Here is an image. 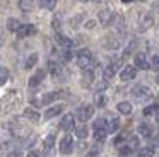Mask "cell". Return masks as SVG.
I'll return each mask as SVG.
<instances>
[{"label":"cell","mask_w":159,"mask_h":157,"mask_svg":"<svg viewBox=\"0 0 159 157\" xmlns=\"http://www.w3.org/2000/svg\"><path fill=\"white\" fill-rule=\"evenodd\" d=\"M94 63V56H93V53H91V50H80L79 53H77V65H79L80 68H89L91 65Z\"/></svg>","instance_id":"6da1fadb"},{"label":"cell","mask_w":159,"mask_h":157,"mask_svg":"<svg viewBox=\"0 0 159 157\" xmlns=\"http://www.w3.org/2000/svg\"><path fill=\"white\" fill-rule=\"evenodd\" d=\"M93 128H94V140L103 142V140L106 138V135H108V130H106V123H104V119L103 118L96 119Z\"/></svg>","instance_id":"7a4b0ae2"},{"label":"cell","mask_w":159,"mask_h":157,"mask_svg":"<svg viewBox=\"0 0 159 157\" xmlns=\"http://www.w3.org/2000/svg\"><path fill=\"white\" fill-rule=\"evenodd\" d=\"M132 96L140 102V101H147V99H151L152 92H151V89L145 87V85H135V87L132 89Z\"/></svg>","instance_id":"3957f363"},{"label":"cell","mask_w":159,"mask_h":157,"mask_svg":"<svg viewBox=\"0 0 159 157\" xmlns=\"http://www.w3.org/2000/svg\"><path fill=\"white\" fill-rule=\"evenodd\" d=\"M0 150L4 152L5 157H21V150L17 145H14L12 142H4L0 145Z\"/></svg>","instance_id":"277c9868"},{"label":"cell","mask_w":159,"mask_h":157,"mask_svg":"<svg viewBox=\"0 0 159 157\" xmlns=\"http://www.w3.org/2000/svg\"><path fill=\"white\" fill-rule=\"evenodd\" d=\"M94 114V106L93 104H82L79 109H77V118L80 119V121H87V119H91Z\"/></svg>","instance_id":"5b68a950"},{"label":"cell","mask_w":159,"mask_h":157,"mask_svg":"<svg viewBox=\"0 0 159 157\" xmlns=\"http://www.w3.org/2000/svg\"><path fill=\"white\" fill-rule=\"evenodd\" d=\"M98 19H99V22L103 24V26H110V24L113 22L115 16H113V12H111L110 9H103L99 14H98Z\"/></svg>","instance_id":"8992f818"},{"label":"cell","mask_w":159,"mask_h":157,"mask_svg":"<svg viewBox=\"0 0 159 157\" xmlns=\"http://www.w3.org/2000/svg\"><path fill=\"white\" fill-rule=\"evenodd\" d=\"M74 150V140H72V137H63L62 138V142H60V152L63 154V155H67V154H70Z\"/></svg>","instance_id":"52a82bcc"},{"label":"cell","mask_w":159,"mask_h":157,"mask_svg":"<svg viewBox=\"0 0 159 157\" xmlns=\"http://www.w3.org/2000/svg\"><path fill=\"white\" fill-rule=\"evenodd\" d=\"M103 46L106 48V50H116V48H120V41H118V38H115L113 34H108V36L103 38Z\"/></svg>","instance_id":"ba28073f"},{"label":"cell","mask_w":159,"mask_h":157,"mask_svg":"<svg viewBox=\"0 0 159 157\" xmlns=\"http://www.w3.org/2000/svg\"><path fill=\"white\" fill-rule=\"evenodd\" d=\"M75 128V123H74V116L72 114H65L60 119V130L63 132H70V130Z\"/></svg>","instance_id":"9c48e42d"},{"label":"cell","mask_w":159,"mask_h":157,"mask_svg":"<svg viewBox=\"0 0 159 157\" xmlns=\"http://www.w3.org/2000/svg\"><path fill=\"white\" fill-rule=\"evenodd\" d=\"M55 41L58 43V46L63 48V50H70V48H72V39H69V38L62 33H55Z\"/></svg>","instance_id":"30bf717a"},{"label":"cell","mask_w":159,"mask_h":157,"mask_svg":"<svg viewBox=\"0 0 159 157\" xmlns=\"http://www.w3.org/2000/svg\"><path fill=\"white\" fill-rule=\"evenodd\" d=\"M45 77H46V72L39 68V70L36 72V74L33 75L31 78H29V87H38V85L41 84L43 80H45Z\"/></svg>","instance_id":"8fae6325"},{"label":"cell","mask_w":159,"mask_h":157,"mask_svg":"<svg viewBox=\"0 0 159 157\" xmlns=\"http://www.w3.org/2000/svg\"><path fill=\"white\" fill-rule=\"evenodd\" d=\"M135 61V68H140V70H147L149 68V61H147V56L144 53H137L134 58Z\"/></svg>","instance_id":"7c38bea8"},{"label":"cell","mask_w":159,"mask_h":157,"mask_svg":"<svg viewBox=\"0 0 159 157\" xmlns=\"http://www.w3.org/2000/svg\"><path fill=\"white\" fill-rule=\"evenodd\" d=\"M11 133L14 137H17V138H26V137L31 133V130L29 128H26V126H21V125H16V126H12L11 128Z\"/></svg>","instance_id":"4fadbf2b"},{"label":"cell","mask_w":159,"mask_h":157,"mask_svg":"<svg viewBox=\"0 0 159 157\" xmlns=\"http://www.w3.org/2000/svg\"><path fill=\"white\" fill-rule=\"evenodd\" d=\"M154 24V17L151 16V14H142L140 16V20H139V26H140V29L142 31H145V29H149V27Z\"/></svg>","instance_id":"5bb4252c"},{"label":"cell","mask_w":159,"mask_h":157,"mask_svg":"<svg viewBox=\"0 0 159 157\" xmlns=\"http://www.w3.org/2000/svg\"><path fill=\"white\" fill-rule=\"evenodd\" d=\"M120 78H121L123 82H128V80H132V78H135V67H132V65H127V67L121 70Z\"/></svg>","instance_id":"9a60e30c"},{"label":"cell","mask_w":159,"mask_h":157,"mask_svg":"<svg viewBox=\"0 0 159 157\" xmlns=\"http://www.w3.org/2000/svg\"><path fill=\"white\" fill-rule=\"evenodd\" d=\"M34 33H36V27L33 26V24H24V26L19 27L17 36H19V38H26V36H33Z\"/></svg>","instance_id":"2e32d148"},{"label":"cell","mask_w":159,"mask_h":157,"mask_svg":"<svg viewBox=\"0 0 159 157\" xmlns=\"http://www.w3.org/2000/svg\"><path fill=\"white\" fill-rule=\"evenodd\" d=\"M80 82H82L84 87H91V85H93V82H94V72L89 70V68H86V70H84V74H82Z\"/></svg>","instance_id":"e0dca14e"},{"label":"cell","mask_w":159,"mask_h":157,"mask_svg":"<svg viewBox=\"0 0 159 157\" xmlns=\"http://www.w3.org/2000/svg\"><path fill=\"white\" fill-rule=\"evenodd\" d=\"M63 92H46L45 96L41 97V104H50V102H53L55 99L62 97Z\"/></svg>","instance_id":"ac0fdd59"},{"label":"cell","mask_w":159,"mask_h":157,"mask_svg":"<svg viewBox=\"0 0 159 157\" xmlns=\"http://www.w3.org/2000/svg\"><path fill=\"white\" fill-rule=\"evenodd\" d=\"M62 111H63V106H62V104H57V106L50 108L48 111L45 113V118H46V119H52V118H55L57 114H60Z\"/></svg>","instance_id":"d6986e66"},{"label":"cell","mask_w":159,"mask_h":157,"mask_svg":"<svg viewBox=\"0 0 159 157\" xmlns=\"http://www.w3.org/2000/svg\"><path fill=\"white\" fill-rule=\"evenodd\" d=\"M24 116L29 119V121H33V123L39 121V113L36 111V109H33V108H26L24 109Z\"/></svg>","instance_id":"ffe728a7"},{"label":"cell","mask_w":159,"mask_h":157,"mask_svg":"<svg viewBox=\"0 0 159 157\" xmlns=\"http://www.w3.org/2000/svg\"><path fill=\"white\" fill-rule=\"evenodd\" d=\"M137 132L140 133V137H145V138H149V137L152 135V128L147 125V123H140L137 128Z\"/></svg>","instance_id":"44dd1931"},{"label":"cell","mask_w":159,"mask_h":157,"mask_svg":"<svg viewBox=\"0 0 159 157\" xmlns=\"http://www.w3.org/2000/svg\"><path fill=\"white\" fill-rule=\"evenodd\" d=\"M118 128H120V119L118 118H110V121H108V125H106L108 133H115Z\"/></svg>","instance_id":"7402d4cb"},{"label":"cell","mask_w":159,"mask_h":157,"mask_svg":"<svg viewBox=\"0 0 159 157\" xmlns=\"http://www.w3.org/2000/svg\"><path fill=\"white\" fill-rule=\"evenodd\" d=\"M116 109H118V113H121V114H130V113H132V104H130V102H127V101L118 102Z\"/></svg>","instance_id":"603a6c76"},{"label":"cell","mask_w":159,"mask_h":157,"mask_svg":"<svg viewBox=\"0 0 159 157\" xmlns=\"http://www.w3.org/2000/svg\"><path fill=\"white\" fill-rule=\"evenodd\" d=\"M48 68H50V72H52V75H55V77H58V75L62 74V67H60L55 60L48 61Z\"/></svg>","instance_id":"cb8c5ba5"},{"label":"cell","mask_w":159,"mask_h":157,"mask_svg":"<svg viewBox=\"0 0 159 157\" xmlns=\"http://www.w3.org/2000/svg\"><path fill=\"white\" fill-rule=\"evenodd\" d=\"M19 27H21V22H19L17 19H14V17H11V19L7 20V29L11 31V33H17Z\"/></svg>","instance_id":"d4e9b609"},{"label":"cell","mask_w":159,"mask_h":157,"mask_svg":"<svg viewBox=\"0 0 159 157\" xmlns=\"http://www.w3.org/2000/svg\"><path fill=\"white\" fill-rule=\"evenodd\" d=\"M19 9L24 10V12H29V10H33V7H34V2L33 0H19Z\"/></svg>","instance_id":"484cf974"},{"label":"cell","mask_w":159,"mask_h":157,"mask_svg":"<svg viewBox=\"0 0 159 157\" xmlns=\"http://www.w3.org/2000/svg\"><path fill=\"white\" fill-rule=\"evenodd\" d=\"M84 17H86V14H77V16H74L72 19H70V26H72L74 29H77V27H79L80 24H82Z\"/></svg>","instance_id":"4316f807"},{"label":"cell","mask_w":159,"mask_h":157,"mask_svg":"<svg viewBox=\"0 0 159 157\" xmlns=\"http://www.w3.org/2000/svg\"><path fill=\"white\" fill-rule=\"evenodd\" d=\"M36 61H38V53H31V55H29V58L26 60V63H24V68H26V70L33 68L36 65Z\"/></svg>","instance_id":"83f0119b"},{"label":"cell","mask_w":159,"mask_h":157,"mask_svg":"<svg viewBox=\"0 0 159 157\" xmlns=\"http://www.w3.org/2000/svg\"><path fill=\"white\" fill-rule=\"evenodd\" d=\"M11 74H9V68L7 67H0V85H4L5 82L9 80Z\"/></svg>","instance_id":"f1b7e54d"},{"label":"cell","mask_w":159,"mask_h":157,"mask_svg":"<svg viewBox=\"0 0 159 157\" xmlns=\"http://www.w3.org/2000/svg\"><path fill=\"white\" fill-rule=\"evenodd\" d=\"M115 70H116V63L108 65V67L104 68V78H106V80H110V78L115 75Z\"/></svg>","instance_id":"f546056e"},{"label":"cell","mask_w":159,"mask_h":157,"mask_svg":"<svg viewBox=\"0 0 159 157\" xmlns=\"http://www.w3.org/2000/svg\"><path fill=\"white\" fill-rule=\"evenodd\" d=\"M39 5L46 10H53L57 7V0H39Z\"/></svg>","instance_id":"4dcf8cb0"},{"label":"cell","mask_w":159,"mask_h":157,"mask_svg":"<svg viewBox=\"0 0 159 157\" xmlns=\"http://www.w3.org/2000/svg\"><path fill=\"white\" fill-rule=\"evenodd\" d=\"M53 143H55V133H50V135L45 138L43 145H45V149H46V150H50V149L53 147Z\"/></svg>","instance_id":"1f68e13d"},{"label":"cell","mask_w":159,"mask_h":157,"mask_svg":"<svg viewBox=\"0 0 159 157\" xmlns=\"http://www.w3.org/2000/svg\"><path fill=\"white\" fill-rule=\"evenodd\" d=\"M75 135L79 137V138H86L87 137V126L86 125H80L75 128Z\"/></svg>","instance_id":"d6a6232c"},{"label":"cell","mask_w":159,"mask_h":157,"mask_svg":"<svg viewBox=\"0 0 159 157\" xmlns=\"http://www.w3.org/2000/svg\"><path fill=\"white\" fill-rule=\"evenodd\" d=\"M94 104L99 106V108H103V106L106 104V97H104V94H96L94 96Z\"/></svg>","instance_id":"836d02e7"},{"label":"cell","mask_w":159,"mask_h":157,"mask_svg":"<svg viewBox=\"0 0 159 157\" xmlns=\"http://www.w3.org/2000/svg\"><path fill=\"white\" fill-rule=\"evenodd\" d=\"M128 147H130L132 152H134V150L137 149V147H139V138H137V137H132V138L128 140Z\"/></svg>","instance_id":"e575fe53"},{"label":"cell","mask_w":159,"mask_h":157,"mask_svg":"<svg viewBox=\"0 0 159 157\" xmlns=\"http://www.w3.org/2000/svg\"><path fill=\"white\" fill-rule=\"evenodd\" d=\"M154 155V152H152V149H142L140 152H139L137 157H152Z\"/></svg>","instance_id":"d590c367"},{"label":"cell","mask_w":159,"mask_h":157,"mask_svg":"<svg viewBox=\"0 0 159 157\" xmlns=\"http://www.w3.org/2000/svg\"><path fill=\"white\" fill-rule=\"evenodd\" d=\"M120 154H121V155H123V157L130 155V154H132L130 147H128V145H123V147H120Z\"/></svg>","instance_id":"8d00e7d4"},{"label":"cell","mask_w":159,"mask_h":157,"mask_svg":"<svg viewBox=\"0 0 159 157\" xmlns=\"http://www.w3.org/2000/svg\"><path fill=\"white\" fill-rule=\"evenodd\" d=\"M156 109H157V106H156V104L147 106V108L144 109V114H145V116H149V114H152V113H156Z\"/></svg>","instance_id":"74e56055"},{"label":"cell","mask_w":159,"mask_h":157,"mask_svg":"<svg viewBox=\"0 0 159 157\" xmlns=\"http://www.w3.org/2000/svg\"><path fill=\"white\" fill-rule=\"evenodd\" d=\"M52 26L55 27V29H58V27H60V20H58V17H55V19L52 20Z\"/></svg>","instance_id":"f35d334b"},{"label":"cell","mask_w":159,"mask_h":157,"mask_svg":"<svg viewBox=\"0 0 159 157\" xmlns=\"http://www.w3.org/2000/svg\"><path fill=\"white\" fill-rule=\"evenodd\" d=\"M4 41H5V33H4V29L0 27V44L4 43Z\"/></svg>","instance_id":"ab89813d"},{"label":"cell","mask_w":159,"mask_h":157,"mask_svg":"<svg viewBox=\"0 0 159 157\" xmlns=\"http://www.w3.org/2000/svg\"><path fill=\"white\" fill-rule=\"evenodd\" d=\"M152 65H154V67H159V56L152 58Z\"/></svg>","instance_id":"60d3db41"},{"label":"cell","mask_w":159,"mask_h":157,"mask_svg":"<svg viewBox=\"0 0 159 157\" xmlns=\"http://www.w3.org/2000/svg\"><path fill=\"white\" fill-rule=\"evenodd\" d=\"M94 26H96V22H94V20H89V22L86 24V27H87V29H91V27H94Z\"/></svg>","instance_id":"b9f144b4"},{"label":"cell","mask_w":159,"mask_h":157,"mask_svg":"<svg viewBox=\"0 0 159 157\" xmlns=\"http://www.w3.org/2000/svg\"><path fill=\"white\" fill-rule=\"evenodd\" d=\"M28 157H38V154H36V152H29Z\"/></svg>","instance_id":"7bdbcfd3"},{"label":"cell","mask_w":159,"mask_h":157,"mask_svg":"<svg viewBox=\"0 0 159 157\" xmlns=\"http://www.w3.org/2000/svg\"><path fill=\"white\" fill-rule=\"evenodd\" d=\"M94 155H96V150H94V152H89V154H87V157H94Z\"/></svg>","instance_id":"ee69618b"},{"label":"cell","mask_w":159,"mask_h":157,"mask_svg":"<svg viewBox=\"0 0 159 157\" xmlns=\"http://www.w3.org/2000/svg\"><path fill=\"white\" fill-rule=\"evenodd\" d=\"M121 2H125V3H130V2H134V0H121Z\"/></svg>","instance_id":"f6af8a7d"},{"label":"cell","mask_w":159,"mask_h":157,"mask_svg":"<svg viewBox=\"0 0 159 157\" xmlns=\"http://www.w3.org/2000/svg\"><path fill=\"white\" fill-rule=\"evenodd\" d=\"M93 2H104V0H93Z\"/></svg>","instance_id":"bcb514c9"},{"label":"cell","mask_w":159,"mask_h":157,"mask_svg":"<svg viewBox=\"0 0 159 157\" xmlns=\"http://www.w3.org/2000/svg\"><path fill=\"white\" fill-rule=\"evenodd\" d=\"M156 80H157V84H159V74H157V78H156Z\"/></svg>","instance_id":"7dc6e473"},{"label":"cell","mask_w":159,"mask_h":157,"mask_svg":"<svg viewBox=\"0 0 159 157\" xmlns=\"http://www.w3.org/2000/svg\"><path fill=\"white\" fill-rule=\"evenodd\" d=\"M157 121H159V113H157Z\"/></svg>","instance_id":"c3c4849f"},{"label":"cell","mask_w":159,"mask_h":157,"mask_svg":"<svg viewBox=\"0 0 159 157\" xmlns=\"http://www.w3.org/2000/svg\"><path fill=\"white\" fill-rule=\"evenodd\" d=\"M80 2H87V0H80Z\"/></svg>","instance_id":"681fc988"}]
</instances>
